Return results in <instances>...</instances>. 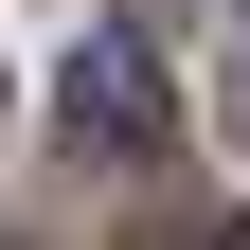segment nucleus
<instances>
[{
	"label": "nucleus",
	"mask_w": 250,
	"mask_h": 250,
	"mask_svg": "<svg viewBox=\"0 0 250 250\" xmlns=\"http://www.w3.org/2000/svg\"><path fill=\"white\" fill-rule=\"evenodd\" d=\"M54 125H72V161H143V143H161V72H143L125 36H89L72 89H54Z\"/></svg>",
	"instance_id": "1"
},
{
	"label": "nucleus",
	"mask_w": 250,
	"mask_h": 250,
	"mask_svg": "<svg viewBox=\"0 0 250 250\" xmlns=\"http://www.w3.org/2000/svg\"><path fill=\"white\" fill-rule=\"evenodd\" d=\"M0 250H18V232H0Z\"/></svg>",
	"instance_id": "4"
},
{
	"label": "nucleus",
	"mask_w": 250,
	"mask_h": 250,
	"mask_svg": "<svg viewBox=\"0 0 250 250\" xmlns=\"http://www.w3.org/2000/svg\"><path fill=\"white\" fill-rule=\"evenodd\" d=\"M125 250H250V214H143Z\"/></svg>",
	"instance_id": "2"
},
{
	"label": "nucleus",
	"mask_w": 250,
	"mask_h": 250,
	"mask_svg": "<svg viewBox=\"0 0 250 250\" xmlns=\"http://www.w3.org/2000/svg\"><path fill=\"white\" fill-rule=\"evenodd\" d=\"M214 125H232V143H250V36H232V89H214Z\"/></svg>",
	"instance_id": "3"
}]
</instances>
